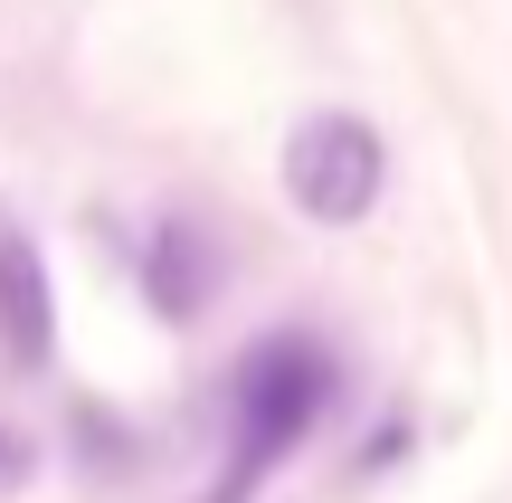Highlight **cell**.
Segmentation results:
<instances>
[{
    "instance_id": "cell-1",
    "label": "cell",
    "mask_w": 512,
    "mask_h": 503,
    "mask_svg": "<svg viewBox=\"0 0 512 503\" xmlns=\"http://www.w3.org/2000/svg\"><path fill=\"white\" fill-rule=\"evenodd\" d=\"M332 409V352L313 333H275L238 361V437H228V475L219 503H247V485L266 466H285L304 447V428Z\"/></svg>"
},
{
    "instance_id": "cell-4",
    "label": "cell",
    "mask_w": 512,
    "mask_h": 503,
    "mask_svg": "<svg viewBox=\"0 0 512 503\" xmlns=\"http://www.w3.org/2000/svg\"><path fill=\"white\" fill-rule=\"evenodd\" d=\"M143 295H152V314L162 323H190L209 295H219V247L200 238V228H152V247H143Z\"/></svg>"
},
{
    "instance_id": "cell-5",
    "label": "cell",
    "mask_w": 512,
    "mask_h": 503,
    "mask_svg": "<svg viewBox=\"0 0 512 503\" xmlns=\"http://www.w3.org/2000/svg\"><path fill=\"white\" fill-rule=\"evenodd\" d=\"M29 466H38V456H29V437H19V428H0V494H19V485H29Z\"/></svg>"
},
{
    "instance_id": "cell-3",
    "label": "cell",
    "mask_w": 512,
    "mask_h": 503,
    "mask_svg": "<svg viewBox=\"0 0 512 503\" xmlns=\"http://www.w3.org/2000/svg\"><path fill=\"white\" fill-rule=\"evenodd\" d=\"M0 342H10L19 371H38L57 342V314H48V266H38V247L19 238L10 219H0Z\"/></svg>"
},
{
    "instance_id": "cell-2",
    "label": "cell",
    "mask_w": 512,
    "mask_h": 503,
    "mask_svg": "<svg viewBox=\"0 0 512 503\" xmlns=\"http://www.w3.org/2000/svg\"><path fill=\"white\" fill-rule=\"evenodd\" d=\"M380 181H389V143L361 124V114L323 105L285 133V200L304 209L313 228H351L380 209Z\"/></svg>"
}]
</instances>
